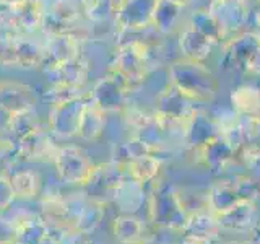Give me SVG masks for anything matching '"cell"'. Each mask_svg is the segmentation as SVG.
<instances>
[{"instance_id": "7c38bea8", "label": "cell", "mask_w": 260, "mask_h": 244, "mask_svg": "<svg viewBox=\"0 0 260 244\" xmlns=\"http://www.w3.org/2000/svg\"><path fill=\"white\" fill-rule=\"evenodd\" d=\"M104 127V111L96 108L93 103H86L83 114H81L78 135L83 140H94L101 135Z\"/></svg>"}, {"instance_id": "3957f363", "label": "cell", "mask_w": 260, "mask_h": 244, "mask_svg": "<svg viewBox=\"0 0 260 244\" xmlns=\"http://www.w3.org/2000/svg\"><path fill=\"white\" fill-rule=\"evenodd\" d=\"M81 54V46L77 33L51 35L43 43V62L41 69L46 73L57 69L59 65L75 59Z\"/></svg>"}, {"instance_id": "8fae6325", "label": "cell", "mask_w": 260, "mask_h": 244, "mask_svg": "<svg viewBox=\"0 0 260 244\" xmlns=\"http://www.w3.org/2000/svg\"><path fill=\"white\" fill-rule=\"evenodd\" d=\"M15 222L18 230L16 241L23 244H43L51 236V230L39 215H29L21 220L15 218Z\"/></svg>"}, {"instance_id": "d6986e66", "label": "cell", "mask_w": 260, "mask_h": 244, "mask_svg": "<svg viewBox=\"0 0 260 244\" xmlns=\"http://www.w3.org/2000/svg\"><path fill=\"white\" fill-rule=\"evenodd\" d=\"M15 199H16V195L12 187L10 177L0 176V214H4L7 208L12 207Z\"/></svg>"}, {"instance_id": "4fadbf2b", "label": "cell", "mask_w": 260, "mask_h": 244, "mask_svg": "<svg viewBox=\"0 0 260 244\" xmlns=\"http://www.w3.org/2000/svg\"><path fill=\"white\" fill-rule=\"evenodd\" d=\"M16 199H35L41 189V176L31 169H20L10 176Z\"/></svg>"}, {"instance_id": "5b68a950", "label": "cell", "mask_w": 260, "mask_h": 244, "mask_svg": "<svg viewBox=\"0 0 260 244\" xmlns=\"http://www.w3.org/2000/svg\"><path fill=\"white\" fill-rule=\"evenodd\" d=\"M59 146H55L52 132H47L43 127L32 130L16 143V151L28 161H54Z\"/></svg>"}, {"instance_id": "7402d4cb", "label": "cell", "mask_w": 260, "mask_h": 244, "mask_svg": "<svg viewBox=\"0 0 260 244\" xmlns=\"http://www.w3.org/2000/svg\"><path fill=\"white\" fill-rule=\"evenodd\" d=\"M5 143H7V142L4 140L2 137H0V155H2V153H4V151L7 150V145H5Z\"/></svg>"}, {"instance_id": "44dd1931", "label": "cell", "mask_w": 260, "mask_h": 244, "mask_svg": "<svg viewBox=\"0 0 260 244\" xmlns=\"http://www.w3.org/2000/svg\"><path fill=\"white\" fill-rule=\"evenodd\" d=\"M43 244H67V242H65V238H60V239H52V236H49V238H47Z\"/></svg>"}, {"instance_id": "e0dca14e", "label": "cell", "mask_w": 260, "mask_h": 244, "mask_svg": "<svg viewBox=\"0 0 260 244\" xmlns=\"http://www.w3.org/2000/svg\"><path fill=\"white\" fill-rule=\"evenodd\" d=\"M80 7L86 18L94 23L104 21L114 10H117L116 0H80Z\"/></svg>"}, {"instance_id": "2e32d148", "label": "cell", "mask_w": 260, "mask_h": 244, "mask_svg": "<svg viewBox=\"0 0 260 244\" xmlns=\"http://www.w3.org/2000/svg\"><path fill=\"white\" fill-rule=\"evenodd\" d=\"M83 96H85L83 88L62 85V83H52L43 93V101L47 103L49 106H54V104L78 100V98H83Z\"/></svg>"}, {"instance_id": "ba28073f", "label": "cell", "mask_w": 260, "mask_h": 244, "mask_svg": "<svg viewBox=\"0 0 260 244\" xmlns=\"http://www.w3.org/2000/svg\"><path fill=\"white\" fill-rule=\"evenodd\" d=\"M8 8L12 10L21 35H35L38 31H43L46 7L41 0H24Z\"/></svg>"}, {"instance_id": "9a60e30c", "label": "cell", "mask_w": 260, "mask_h": 244, "mask_svg": "<svg viewBox=\"0 0 260 244\" xmlns=\"http://www.w3.org/2000/svg\"><path fill=\"white\" fill-rule=\"evenodd\" d=\"M112 95H119V86L112 78H104L101 81H98L94 85L91 95V101L96 108H100L101 111H109L116 108V100H112Z\"/></svg>"}, {"instance_id": "8992f818", "label": "cell", "mask_w": 260, "mask_h": 244, "mask_svg": "<svg viewBox=\"0 0 260 244\" xmlns=\"http://www.w3.org/2000/svg\"><path fill=\"white\" fill-rule=\"evenodd\" d=\"M35 106L32 89L18 81H0V109L8 116L31 111Z\"/></svg>"}, {"instance_id": "6da1fadb", "label": "cell", "mask_w": 260, "mask_h": 244, "mask_svg": "<svg viewBox=\"0 0 260 244\" xmlns=\"http://www.w3.org/2000/svg\"><path fill=\"white\" fill-rule=\"evenodd\" d=\"M54 166L57 174H59V177L63 182H67L70 186H81V187L85 186L94 168L88 153L77 145L60 146L55 153Z\"/></svg>"}, {"instance_id": "603a6c76", "label": "cell", "mask_w": 260, "mask_h": 244, "mask_svg": "<svg viewBox=\"0 0 260 244\" xmlns=\"http://www.w3.org/2000/svg\"><path fill=\"white\" fill-rule=\"evenodd\" d=\"M0 7H5V0H0Z\"/></svg>"}, {"instance_id": "ac0fdd59", "label": "cell", "mask_w": 260, "mask_h": 244, "mask_svg": "<svg viewBox=\"0 0 260 244\" xmlns=\"http://www.w3.org/2000/svg\"><path fill=\"white\" fill-rule=\"evenodd\" d=\"M16 222L0 214V244H13L16 242Z\"/></svg>"}, {"instance_id": "9c48e42d", "label": "cell", "mask_w": 260, "mask_h": 244, "mask_svg": "<svg viewBox=\"0 0 260 244\" xmlns=\"http://www.w3.org/2000/svg\"><path fill=\"white\" fill-rule=\"evenodd\" d=\"M13 51H15V67L32 70L41 69L43 62V44L31 38V35H16L12 36Z\"/></svg>"}, {"instance_id": "cb8c5ba5", "label": "cell", "mask_w": 260, "mask_h": 244, "mask_svg": "<svg viewBox=\"0 0 260 244\" xmlns=\"http://www.w3.org/2000/svg\"><path fill=\"white\" fill-rule=\"evenodd\" d=\"M13 244H23V242H20V241H16V242H13Z\"/></svg>"}, {"instance_id": "277c9868", "label": "cell", "mask_w": 260, "mask_h": 244, "mask_svg": "<svg viewBox=\"0 0 260 244\" xmlns=\"http://www.w3.org/2000/svg\"><path fill=\"white\" fill-rule=\"evenodd\" d=\"M85 106L86 101H83V98L51 106V109H49V130L59 137H77Z\"/></svg>"}, {"instance_id": "30bf717a", "label": "cell", "mask_w": 260, "mask_h": 244, "mask_svg": "<svg viewBox=\"0 0 260 244\" xmlns=\"http://www.w3.org/2000/svg\"><path fill=\"white\" fill-rule=\"evenodd\" d=\"M88 72H89L88 60L80 54L75 59H72L69 62L59 65L57 69L51 70L47 73V77L51 78L52 83H62V85L83 88L88 78Z\"/></svg>"}, {"instance_id": "52a82bcc", "label": "cell", "mask_w": 260, "mask_h": 244, "mask_svg": "<svg viewBox=\"0 0 260 244\" xmlns=\"http://www.w3.org/2000/svg\"><path fill=\"white\" fill-rule=\"evenodd\" d=\"M41 218L49 226V230L72 233V214L69 200L59 195H51L41 200Z\"/></svg>"}, {"instance_id": "7a4b0ae2", "label": "cell", "mask_w": 260, "mask_h": 244, "mask_svg": "<svg viewBox=\"0 0 260 244\" xmlns=\"http://www.w3.org/2000/svg\"><path fill=\"white\" fill-rule=\"evenodd\" d=\"M81 7L78 0H54L46 8L43 31L47 36L75 33L81 18Z\"/></svg>"}, {"instance_id": "ffe728a7", "label": "cell", "mask_w": 260, "mask_h": 244, "mask_svg": "<svg viewBox=\"0 0 260 244\" xmlns=\"http://www.w3.org/2000/svg\"><path fill=\"white\" fill-rule=\"evenodd\" d=\"M0 64L7 67H15V51L12 36L0 35Z\"/></svg>"}, {"instance_id": "5bb4252c", "label": "cell", "mask_w": 260, "mask_h": 244, "mask_svg": "<svg viewBox=\"0 0 260 244\" xmlns=\"http://www.w3.org/2000/svg\"><path fill=\"white\" fill-rule=\"evenodd\" d=\"M39 127H41V122L35 116L32 109L8 116V120H7V132L10 135V140L13 142V138H15L16 143H18L23 137H26L32 130H36Z\"/></svg>"}]
</instances>
